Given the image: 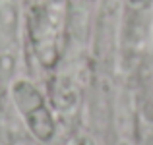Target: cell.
<instances>
[{"label": "cell", "instance_id": "6da1fadb", "mask_svg": "<svg viewBox=\"0 0 153 145\" xmlns=\"http://www.w3.org/2000/svg\"><path fill=\"white\" fill-rule=\"evenodd\" d=\"M66 14V0H45L31 10L29 39L33 45L35 56L45 68H52L60 58Z\"/></svg>", "mask_w": 153, "mask_h": 145}, {"label": "cell", "instance_id": "7a4b0ae2", "mask_svg": "<svg viewBox=\"0 0 153 145\" xmlns=\"http://www.w3.org/2000/svg\"><path fill=\"white\" fill-rule=\"evenodd\" d=\"M10 95L16 110L22 114L31 135L39 141L52 139V135L56 132V122L51 108L47 107L41 91L27 79H16L12 83Z\"/></svg>", "mask_w": 153, "mask_h": 145}, {"label": "cell", "instance_id": "3957f363", "mask_svg": "<svg viewBox=\"0 0 153 145\" xmlns=\"http://www.w3.org/2000/svg\"><path fill=\"white\" fill-rule=\"evenodd\" d=\"M149 4H151V0H126V6L132 14H142V12H146L147 8H149Z\"/></svg>", "mask_w": 153, "mask_h": 145}, {"label": "cell", "instance_id": "277c9868", "mask_svg": "<svg viewBox=\"0 0 153 145\" xmlns=\"http://www.w3.org/2000/svg\"><path fill=\"white\" fill-rule=\"evenodd\" d=\"M85 2H95V0H85Z\"/></svg>", "mask_w": 153, "mask_h": 145}]
</instances>
